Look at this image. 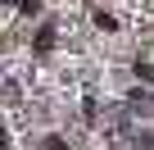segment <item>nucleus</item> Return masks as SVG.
I'll list each match as a JSON object with an SVG mask.
<instances>
[{"label": "nucleus", "instance_id": "1", "mask_svg": "<svg viewBox=\"0 0 154 150\" xmlns=\"http://www.w3.org/2000/svg\"><path fill=\"white\" fill-rule=\"evenodd\" d=\"M136 78H145V82H154V64H136Z\"/></svg>", "mask_w": 154, "mask_h": 150}]
</instances>
